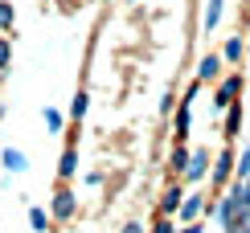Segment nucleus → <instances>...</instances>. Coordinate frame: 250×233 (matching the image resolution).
Instances as JSON below:
<instances>
[{
	"label": "nucleus",
	"mask_w": 250,
	"mask_h": 233,
	"mask_svg": "<svg viewBox=\"0 0 250 233\" xmlns=\"http://www.w3.org/2000/svg\"><path fill=\"white\" fill-rule=\"evenodd\" d=\"M41 119H45V127H49V131H62V127H66V115H62V111H54V107H45V111H41Z\"/></svg>",
	"instance_id": "nucleus-19"
},
{
	"label": "nucleus",
	"mask_w": 250,
	"mask_h": 233,
	"mask_svg": "<svg viewBox=\"0 0 250 233\" xmlns=\"http://www.w3.org/2000/svg\"><path fill=\"white\" fill-rule=\"evenodd\" d=\"M238 200H242V209H250V176L238 180Z\"/></svg>",
	"instance_id": "nucleus-22"
},
{
	"label": "nucleus",
	"mask_w": 250,
	"mask_h": 233,
	"mask_svg": "<svg viewBox=\"0 0 250 233\" xmlns=\"http://www.w3.org/2000/svg\"><path fill=\"white\" fill-rule=\"evenodd\" d=\"M13 25H17V8H13V0H0V33H13Z\"/></svg>",
	"instance_id": "nucleus-17"
},
{
	"label": "nucleus",
	"mask_w": 250,
	"mask_h": 233,
	"mask_svg": "<svg viewBox=\"0 0 250 233\" xmlns=\"http://www.w3.org/2000/svg\"><path fill=\"white\" fill-rule=\"evenodd\" d=\"M0 164L8 168L13 176H21V172H29V155L21 152V147H4V155H0Z\"/></svg>",
	"instance_id": "nucleus-10"
},
{
	"label": "nucleus",
	"mask_w": 250,
	"mask_h": 233,
	"mask_svg": "<svg viewBox=\"0 0 250 233\" xmlns=\"http://www.w3.org/2000/svg\"><path fill=\"white\" fill-rule=\"evenodd\" d=\"M0 115H4V102H0Z\"/></svg>",
	"instance_id": "nucleus-27"
},
{
	"label": "nucleus",
	"mask_w": 250,
	"mask_h": 233,
	"mask_svg": "<svg viewBox=\"0 0 250 233\" xmlns=\"http://www.w3.org/2000/svg\"><path fill=\"white\" fill-rule=\"evenodd\" d=\"M74 213H78V196L62 184L58 193H54V205H49V221H70Z\"/></svg>",
	"instance_id": "nucleus-4"
},
{
	"label": "nucleus",
	"mask_w": 250,
	"mask_h": 233,
	"mask_svg": "<svg viewBox=\"0 0 250 233\" xmlns=\"http://www.w3.org/2000/svg\"><path fill=\"white\" fill-rule=\"evenodd\" d=\"M181 233H205V229H201V221H193V225H181Z\"/></svg>",
	"instance_id": "nucleus-25"
},
{
	"label": "nucleus",
	"mask_w": 250,
	"mask_h": 233,
	"mask_svg": "<svg viewBox=\"0 0 250 233\" xmlns=\"http://www.w3.org/2000/svg\"><path fill=\"white\" fill-rule=\"evenodd\" d=\"M197 86H201V82H197ZM197 86H189V94H185L181 107H176V143L189 139V127H193V94H197Z\"/></svg>",
	"instance_id": "nucleus-6"
},
{
	"label": "nucleus",
	"mask_w": 250,
	"mask_h": 233,
	"mask_svg": "<svg viewBox=\"0 0 250 233\" xmlns=\"http://www.w3.org/2000/svg\"><path fill=\"white\" fill-rule=\"evenodd\" d=\"M86 107H90V94H86V90H78L74 98H70V119H74V123H82V115H86Z\"/></svg>",
	"instance_id": "nucleus-16"
},
{
	"label": "nucleus",
	"mask_w": 250,
	"mask_h": 233,
	"mask_svg": "<svg viewBox=\"0 0 250 233\" xmlns=\"http://www.w3.org/2000/svg\"><path fill=\"white\" fill-rule=\"evenodd\" d=\"M0 86H4V74H0Z\"/></svg>",
	"instance_id": "nucleus-26"
},
{
	"label": "nucleus",
	"mask_w": 250,
	"mask_h": 233,
	"mask_svg": "<svg viewBox=\"0 0 250 233\" xmlns=\"http://www.w3.org/2000/svg\"><path fill=\"white\" fill-rule=\"evenodd\" d=\"M123 233H144V225H140V221H127V225H123Z\"/></svg>",
	"instance_id": "nucleus-24"
},
{
	"label": "nucleus",
	"mask_w": 250,
	"mask_h": 233,
	"mask_svg": "<svg viewBox=\"0 0 250 233\" xmlns=\"http://www.w3.org/2000/svg\"><path fill=\"white\" fill-rule=\"evenodd\" d=\"M181 200H185V184L176 180V184H168V188H164V196H160V217H176Z\"/></svg>",
	"instance_id": "nucleus-7"
},
{
	"label": "nucleus",
	"mask_w": 250,
	"mask_h": 233,
	"mask_svg": "<svg viewBox=\"0 0 250 233\" xmlns=\"http://www.w3.org/2000/svg\"><path fill=\"white\" fill-rule=\"evenodd\" d=\"M226 233H250V209H238V217L226 225Z\"/></svg>",
	"instance_id": "nucleus-20"
},
{
	"label": "nucleus",
	"mask_w": 250,
	"mask_h": 233,
	"mask_svg": "<svg viewBox=\"0 0 250 233\" xmlns=\"http://www.w3.org/2000/svg\"><path fill=\"white\" fill-rule=\"evenodd\" d=\"M201 25H205V33H213V29L222 25V0H209V4H205V17H201Z\"/></svg>",
	"instance_id": "nucleus-15"
},
{
	"label": "nucleus",
	"mask_w": 250,
	"mask_h": 233,
	"mask_svg": "<svg viewBox=\"0 0 250 233\" xmlns=\"http://www.w3.org/2000/svg\"><path fill=\"white\" fill-rule=\"evenodd\" d=\"M217 78H222V58L205 54L201 61H197V82H217Z\"/></svg>",
	"instance_id": "nucleus-9"
},
{
	"label": "nucleus",
	"mask_w": 250,
	"mask_h": 233,
	"mask_svg": "<svg viewBox=\"0 0 250 233\" xmlns=\"http://www.w3.org/2000/svg\"><path fill=\"white\" fill-rule=\"evenodd\" d=\"M205 193H185V200H181V209H176V221L181 225H193V221H201L205 217Z\"/></svg>",
	"instance_id": "nucleus-5"
},
{
	"label": "nucleus",
	"mask_w": 250,
	"mask_h": 233,
	"mask_svg": "<svg viewBox=\"0 0 250 233\" xmlns=\"http://www.w3.org/2000/svg\"><path fill=\"white\" fill-rule=\"evenodd\" d=\"M58 176H62V180H74V176H78V147H74V143H66V152H62Z\"/></svg>",
	"instance_id": "nucleus-11"
},
{
	"label": "nucleus",
	"mask_w": 250,
	"mask_h": 233,
	"mask_svg": "<svg viewBox=\"0 0 250 233\" xmlns=\"http://www.w3.org/2000/svg\"><path fill=\"white\" fill-rule=\"evenodd\" d=\"M246 111H250V98H246Z\"/></svg>",
	"instance_id": "nucleus-28"
},
{
	"label": "nucleus",
	"mask_w": 250,
	"mask_h": 233,
	"mask_svg": "<svg viewBox=\"0 0 250 233\" xmlns=\"http://www.w3.org/2000/svg\"><path fill=\"white\" fill-rule=\"evenodd\" d=\"M185 164H189V147H185V143H176V147H172V155H168V172H172L176 180H181Z\"/></svg>",
	"instance_id": "nucleus-13"
},
{
	"label": "nucleus",
	"mask_w": 250,
	"mask_h": 233,
	"mask_svg": "<svg viewBox=\"0 0 250 233\" xmlns=\"http://www.w3.org/2000/svg\"><path fill=\"white\" fill-rule=\"evenodd\" d=\"M242 54H246V41H242V33L238 37H226V45H222V66H238V61H242Z\"/></svg>",
	"instance_id": "nucleus-8"
},
{
	"label": "nucleus",
	"mask_w": 250,
	"mask_h": 233,
	"mask_svg": "<svg viewBox=\"0 0 250 233\" xmlns=\"http://www.w3.org/2000/svg\"><path fill=\"white\" fill-rule=\"evenodd\" d=\"M250 176V143L242 147V155H234V180H246Z\"/></svg>",
	"instance_id": "nucleus-18"
},
{
	"label": "nucleus",
	"mask_w": 250,
	"mask_h": 233,
	"mask_svg": "<svg viewBox=\"0 0 250 233\" xmlns=\"http://www.w3.org/2000/svg\"><path fill=\"white\" fill-rule=\"evenodd\" d=\"M8 61H13V37H0V74L8 70Z\"/></svg>",
	"instance_id": "nucleus-21"
},
{
	"label": "nucleus",
	"mask_w": 250,
	"mask_h": 233,
	"mask_svg": "<svg viewBox=\"0 0 250 233\" xmlns=\"http://www.w3.org/2000/svg\"><path fill=\"white\" fill-rule=\"evenodd\" d=\"M234 155H238V152H234V143H226L222 152H217V160H213V172H209L217 188H226V184L234 180Z\"/></svg>",
	"instance_id": "nucleus-3"
},
{
	"label": "nucleus",
	"mask_w": 250,
	"mask_h": 233,
	"mask_svg": "<svg viewBox=\"0 0 250 233\" xmlns=\"http://www.w3.org/2000/svg\"><path fill=\"white\" fill-rule=\"evenodd\" d=\"M29 229L33 233H49V213L41 205H29Z\"/></svg>",
	"instance_id": "nucleus-14"
},
{
	"label": "nucleus",
	"mask_w": 250,
	"mask_h": 233,
	"mask_svg": "<svg viewBox=\"0 0 250 233\" xmlns=\"http://www.w3.org/2000/svg\"><path fill=\"white\" fill-rule=\"evenodd\" d=\"M205 176H209V152H205V147H193L189 164H185V172H181V184H201Z\"/></svg>",
	"instance_id": "nucleus-2"
},
{
	"label": "nucleus",
	"mask_w": 250,
	"mask_h": 233,
	"mask_svg": "<svg viewBox=\"0 0 250 233\" xmlns=\"http://www.w3.org/2000/svg\"><path fill=\"white\" fill-rule=\"evenodd\" d=\"M152 233H176V221H172V217H160V221L152 225Z\"/></svg>",
	"instance_id": "nucleus-23"
},
{
	"label": "nucleus",
	"mask_w": 250,
	"mask_h": 233,
	"mask_svg": "<svg viewBox=\"0 0 250 233\" xmlns=\"http://www.w3.org/2000/svg\"><path fill=\"white\" fill-rule=\"evenodd\" d=\"M238 127H242V98L226 107V127H222V131H226V139H230V143L238 139Z\"/></svg>",
	"instance_id": "nucleus-12"
},
{
	"label": "nucleus",
	"mask_w": 250,
	"mask_h": 233,
	"mask_svg": "<svg viewBox=\"0 0 250 233\" xmlns=\"http://www.w3.org/2000/svg\"><path fill=\"white\" fill-rule=\"evenodd\" d=\"M242 86H246L242 74H226V78L217 82V90H213V111H226L230 102H238L242 98Z\"/></svg>",
	"instance_id": "nucleus-1"
}]
</instances>
